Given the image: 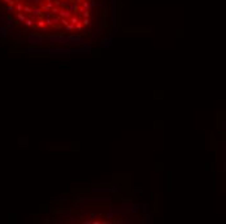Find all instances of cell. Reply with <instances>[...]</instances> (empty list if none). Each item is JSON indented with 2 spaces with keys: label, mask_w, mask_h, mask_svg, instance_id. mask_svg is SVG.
Returning a JSON list of instances; mask_svg holds the SVG:
<instances>
[{
  "label": "cell",
  "mask_w": 226,
  "mask_h": 224,
  "mask_svg": "<svg viewBox=\"0 0 226 224\" xmlns=\"http://www.w3.org/2000/svg\"><path fill=\"white\" fill-rule=\"evenodd\" d=\"M66 40H68V43H70V44H82V43H84V41L81 39L79 35H70V37L66 38Z\"/></svg>",
  "instance_id": "obj_1"
},
{
  "label": "cell",
  "mask_w": 226,
  "mask_h": 224,
  "mask_svg": "<svg viewBox=\"0 0 226 224\" xmlns=\"http://www.w3.org/2000/svg\"><path fill=\"white\" fill-rule=\"evenodd\" d=\"M57 16L60 18H69V17H72V12H69L68 9H60Z\"/></svg>",
  "instance_id": "obj_2"
},
{
  "label": "cell",
  "mask_w": 226,
  "mask_h": 224,
  "mask_svg": "<svg viewBox=\"0 0 226 224\" xmlns=\"http://www.w3.org/2000/svg\"><path fill=\"white\" fill-rule=\"evenodd\" d=\"M68 10H69V12H72V14H73L74 12H78V5H77V3H74V1H73V3H70V4H69V7H68Z\"/></svg>",
  "instance_id": "obj_3"
},
{
  "label": "cell",
  "mask_w": 226,
  "mask_h": 224,
  "mask_svg": "<svg viewBox=\"0 0 226 224\" xmlns=\"http://www.w3.org/2000/svg\"><path fill=\"white\" fill-rule=\"evenodd\" d=\"M49 40L51 41H66L68 43L66 38H64V37H49Z\"/></svg>",
  "instance_id": "obj_4"
},
{
  "label": "cell",
  "mask_w": 226,
  "mask_h": 224,
  "mask_svg": "<svg viewBox=\"0 0 226 224\" xmlns=\"http://www.w3.org/2000/svg\"><path fill=\"white\" fill-rule=\"evenodd\" d=\"M17 4H16V9H17V12L18 13H22V10H24V4L22 3H20V1H16Z\"/></svg>",
  "instance_id": "obj_5"
},
{
  "label": "cell",
  "mask_w": 226,
  "mask_h": 224,
  "mask_svg": "<svg viewBox=\"0 0 226 224\" xmlns=\"http://www.w3.org/2000/svg\"><path fill=\"white\" fill-rule=\"evenodd\" d=\"M59 10H60V9H59V7H55V5H53V7H52V8L49 9V12L52 13V16H57Z\"/></svg>",
  "instance_id": "obj_6"
},
{
  "label": "cell",
  "mask_w": 226,
  "mask_h": 224,
  "mask_svg": "<svg viewBox=\"0 0 226 224\" xmlns=\"http://www.w3.org/2000/svg\"><path fill=\"white\" fill-rule=\"evenodd\" d=\"M51 20H52V25H57L60 22V17L59 16H52Z\"/></svg>",
  "instance_id": "obj_7"
},
{
  "label": "cell",
  "mask_w": 226,
  "mask_h": 224,
  "mask_svg": "<svg viewBox=\"0 0 226 224\" xmlns=\"http://www.w3.org/2000/svg\"><path fill=\"white\" fill-rule=\"evenodd\" d=\"M25 25H26L27 27H31V26H34V21H33L31 18H26V21H25Z\"/></svg>",
  "instance_id": "obj_8"
},
{
  "label": "cell",
  "mask_w": 226,
  "mask_h": 224,
  "mask_svg": "<svg viewBox=\"0 0 226 224\" xmlns=\"http://www.w3.org/2000/svg\"><path fill=\"white\" fill-rule=\"evenodd\" d=\"M83 3V8L86 9V10H90L91 9V5H90V1H87V0H84V1H82Z\"/></svg>",
  "instance_id": "obj_9"
},
{
  "label": "cell",
  "mask_w": 226,
  "mask_h": 224,
  "mask_svg": "<svg viewBox=\"0 0 226 224\" xmlns=\"http://www.w3.org/2000/svg\"><path fill=\"white\" fill-rule=\"evenodd\" d=\"M37 26L38 27H40V29H46V22H44L43 20H39L38 23H37Z\"/></svg>",
  "instance_id": "obj_10"
},
{
  "label": "cell",
  "mask_w": 226,
  "mask_h": 224,
  "mask_svg": "<svg viewBox=\"0 0 226 224\" xmlns=\"http://www.w3.org/2000/svg\"><path fill=\"white\" fill-rule=\"evenodd\" d=\"M17 17H18V21H21V22H25V21H26V16L22 14V13H18Z\"/></svg>",
  "instance_id": "obj_11"
},
{
  "label": "cell",
  "mask_w": 226,
  "mask_h": 224,
  "mask_svg": "<svg viewBox=\"0 0 226 224\" xmlns=\"http://www.w3.org/2000/svg\"><path fill=\"white\" fill-rule=\"evenodd\" d=\"M65 27H66V31H73V30L75 29V26L74 25H72V23H68Z\"/></svg>",
  "instance_id": "obj_12"
},
{
  "label": "cell",
  "mask_w": 226,
  "mask_h": 224,
  "mask_svg": "<svg viewBox=\"0 0 226 224\" xmlns=\"http://www.w3.org/2000/svg\"><path fill=\"white\" fill-rule=\"evenodd\" d=\"M60 23H61L63 26H66V25L69 23V21H68V18H60Z\"/></svg>",
  "instance_id": "obj_13"
},
{
  "label": "cell",
  "mask_w": 226,
  "mask_h": 224,
  "mask_svg": "<svg viewBox=\"0 0 226 224\" xmlns=\"http://www.w3.org/2000/svg\"><path fill=\"white\" fill-rule=\"evenodd\" d=\"M78 21H79V20H78L77 17H74V16H73V17L70 18V21H69V23H72V25H75V23H77Z\"/></svg>",
  "instance_id": "obj_14"
},
{
  "label": "cell",
  "mask_w": 226,
  "mask_h": 224,
  "mask_svg": "<svg viewBox=\"0 0 226 224\" xmlns=\"http://www.w3.org/2000/svg\"><path fill=\"white\" fill-rule=\"evenodd\" d=\"M82 16H83V18H88L90 17V10H83L82 12Z\"/></svg>",
  "instance_id": "obj_15"
},
{
  "label": "cell",
  "mask_w": 226,
  "mask_h": 224,
  "mask_svg": "<svg viewBox=\"0 0 226 224\" xmlns=\"http://www.w3.org/2000/svg\"><path fill=\"white\" fill-rule=\"evenodd\" d=\"M81 23H82L83 26H88V25H90V20H88V18H83V21H82Z\"/></svg>",
  "instance_id": "obj_16"
},
{
  "label": "cell",
  "mask_w": 226,
  "mask_h": 224,
  "mask_svg": "<svg viewBox=\"0 0 226 224\" xmlns=\"http://www.w3.org/2000/svg\"><path fill=\"white\" fill-rule=\"evenodd\" d=\"M46 7H47L48 9H51V8L53 7V1H52V0H47V5H46Z\"/></svg>",
  "instance_id": "obj_17"
},
{
  "label": "cell",
  "mask_w": 226,
  "mask_h": 224,
  "mask_svg": "<svg viewBox=\"0 0 226 224\" xmlns=\"http://www.w3.org/2000/svg\"><path fill=\"white\" fill-rule=\"evenodd\" d=\"M74 26H75V29H77V30H82V26H83V25H82V23H81V22L78 21V22L75 23Z\"/></svg>",
  "instance_id": "obj_18"
},
{
  "label": "cell",
  "mask_w": 226,
  "mask_h": 224,
  "mask_svg": "<svg viewBox=\"0 0 226 224\" xmlns=\"http://www.w3.org/2000/svg\"><path fill=\"white\" fill-rule=\"evenodd\" d=\"M44 22H46V25H47V26H52V20H51V18H46V21H44Z\"/></svg>",
  "instance_id": "obj_19"
},
{
  "label": "cell",
  "mask_w": 226,
  "mask_h": 224,
  "mask_svg": "<svg viewBox=\"0 0 226 224\" xmlns=\"http://www.w3.org/2000/svg\"><path fill=\"white\" fill-rule=\"evenodd\" d=\"M24 12H27V13H31V8H30V7H27V5H25V7H24Z\"/></svg>",
  "instance_id": "obj_20"
},
{
  "label": "cell",
  "mask_w": 226,
  "mask_h": 224,
  "mask_svg": "<svg viewBox=\"0 0 226 224\" xmlns=\"http://www.w3.org/2000/svg\"><path fill=\"white\" fill-rule=\"evenodd\" d=\"M79 1H83V0H79Z\"/></svg>",
  "instance_id": "obj_21"
},
{
  "label": "cell",
  "mask_w": 226,
  "mask_h": 224,
  "mask_svg": "<svg viewBox=\"0 0 226 224\" xmlns=\"http://www.w3.org/2000/svg\"><path fill=\"white\" fill-rule=\"evenodd\" d=\"M60 1H63V0H60Z\"/></svg>",
  "instance_id": "obj_22"
}]
</instances>
